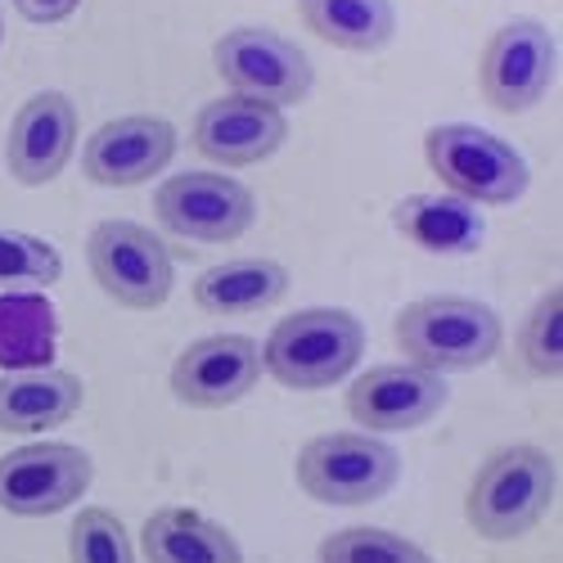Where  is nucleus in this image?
I'll list each match as a JSON object with an SVG mask.
<instances>
[{"label":"nucleus","mask_w":563,"mask_h":563,"mask_svg":"<svg viewBox=\"0 0 563 563\" xmlns=\"http://www.w3.org/2000/svg\"><path fill=\"white\" fill-rule=\"evenodd\" d=\"M559 496V464L541 446H505L478 464L464 496V519L487 541L528 537Z\"/></svg>","instance_id":"nucleus-1"},{"label":"nucleus","mask_w":563,"mask_h":563,"mask_svg":"<svg viewBox=\"0 0 563 563\" xmlns=\"http://www.w3.org/2000/svg\"><path fill=\"white\" fill-rule=\"evenodd\" d=\"M393 334L410 365L433 369V374H464V369L487 365L500 352L505 324L478 298L438 294V298H419L401 307Z\"/></svg>","instance_id":"nucleus-2"},{"label":"nucleus","mask_w":563,"mask_h":563,"mask_svg":"<svg viewBox=\"0 0 563 563\" xmlns=\"http://www.w3.org/2000/svg\"><path fill=\"white\" fill-rule=\"evenodd\" d=\"M365 352V324L343 307H307L275 324L262 343L271 379L298 393H320L347 379Z\"/></svg>","instance_id":"nucleus-3"},{"label":"nucleus","mask_w":563,"mask_h":563,"mask_svg":"<svg viewBox=\"0 0 563 563\" xmlns=\"http://www.w3.org/2000/svg\"><path fill=\"white\" fill-rule=\"evenodd\" d=\"M424 163L446 185V195L478 208H505L528 195V158L474 122H442L424 135Z\"/></svg>","instance_id":"nucleus-4"},{"label":"nucleus","mask_w":563,"mask_h":563,"mask_svg":"<svg viewBox=\"0 0 563 563\" xmlns=\"http://www.w3.org/2000/svg\"><path fill=\"white\" fill-rule=\"evenodd\" d=\"M298 487L320 505H374L401 478V455L379 433H320L298 451Z\"/></svg>","instance_id":"nucleus-5"},{"label":"nucleus","mask_w":563,"mask_h":563,"mask_svg":"<svg viewBox=\"0 0 563 563\" xmlns=\"http://www.w3.org/2000/svg\"><path fill=\"white\" fill-rule=\"evenodd\" d=\"M217 77L225 81L230 96H244L271 109L302 104L311 96L316 68L298 41L271 27H234L212 45Z\"/></svg>","instance_id":"nucleus-6"},{"label":"nucleus","mask_w":563,"mask_h":563,"mask_svg":"<svg viewBox=\"0 0 563 563\" xmlns=\"http://www.w3.org/2000/svg\"><path fill=\"white\" fill-rule=\"evenodd\" d=\"M86 266L96 275V285L131 311H154L172 298L176 271L172 253L154 230L135 225V221H100L86 240Z\"/></svg>","instance_id":"nucleus-7"},{"label":"nucleus","mask_w":563,"mask_h":563,"mask_svg":"<svg viewBox=\"0 0 563 563\" xmlns=\"http://www.w3.org/2000/svg\"><path fill=\"white\" fill-rule=\"evenodd\" d=\"M559 77V41L537 19H514L492 32L478 59V90L500 113L537 109Z\"/></svg>","instance_id":"nucleus-8"},{"label":"nucleus","mask_w":563,"mask_h":563,"mask_svg":"<svg viewBox=\"0 0 563 563\" xmlns=\"http://www.w3.org/2000/svg\"><path fill=\"white\" fill-rule=\"evenodd\" d=\"M158 221L190 244H234L257 221V199L244 180L221 172H180L154 190Z\"/></svg>","instance_id":"nucleus-9"},{"label":"nucleus","mask_w":563,"mask_h":563,"mask_svg":"<svg viewBox=\"0 0 563 563\" xmlns=\"http://www.w3.org/2000/svg\"><path fill=\"white\" fill-rule=\"evenodd\" d=\"M96 478V460L73 442H32L0 455V509L19 519H45L77 505Z\"/></svg>","instance_id":"nucleus-10"},{"label":"nucleus","mask_w":563,"mask_h":563,"mask_svg":"<svg viewBox=\"0 0 563 563\" xmlns=\"http://www.w3.org/2000/svg\"><path fill=\"white\" fill-rule=\"evenodd\" d=\"M446 379L410 361H388L365 369L347 388V415L361 433H410L424 429L446 406Z\"/></svg>","instance_id":"nucleus-11"},{"label":"nucleus","mask_w":563,"mask_h":563,"mask_svg":"<svg viewBox=\"0 0 563 563\" xmlns=\"http://www.w3.org/2000/svg\"><path fill=\"white\" fill-rule=\"evenodd\" d=\"M266 374L262 343L249 334H208L195 339L172 365V397L195 410H221L244 401Z\"/></svg>","instance_id":"nucleus-12"},{"label":"nucleus","mask_w":563,"mask_h":563,"mask_svg":"<svg viewBox=\"0 0 563 563\" xmlns=\"http://www.w3.org/2000/svg\"><path fill=\"white\" fill-rule=\"evenodd\" d=\"M77 104L64 90H36L27 104H19L10 135H5V167L19 185L36 190L64 176V167L77 154Z\"/></svg>","instance_id":"nucleus-13"},{"label":"nucleus","mask_w":563,"mask_h":563,"mask_svg":"<svg viewBox=\"0 0 563 563\" xmlns=\"http://www.w3.org/2000/svg\"><path fill=\"white\" fill-rule=\"evenodd\" d=\"M176 154V126L167 118L131 113L118 122H104L81 145V172L86 180L104 185V190H126V185L154 180Z\"/></svg>","instance_id":"nucleus-14"},{"label":"nucleus","mask_w":563,"mask_h":563,"mask_svg":"<svg viewBox=\"0 0 563 563\" xmlns=\"http://www.w3.org/2000/svg\"><path fill=\"white\" fill-rule=\"evenodd\" d=\"M195 150L221 167H253L271 158L289 140V118L285 109H271L244 96H221L208 100L195 113Z\"/></svg>","instance_id":"nucleus-15"},{"label":"nucleus","mask_w":563,"mask_h":563,"mask_svg":"<svg viewBox=\"0 0 563 563\" xmlns=\"http://www.w3.org/2000/svg\"><path fill=\"white\" fill-rule=\"evenodd\" d=\"M86 388L77 374L36 365L0 374V433H45L59 429L81 410Z\"/></svg>","instance_id":"nucleus-16"},{"label":"nucleus","mask_w":563,"mask_h":563,"mask_svg":"<svg viewBox=\"0 0 563 563\" xmlns=\"http://www.w3.org/2000/svg\"><path fill=\"white\" fill-rule=\"evenodd\" d=\"M289 294V271L275 257H230L195 279V307L208 316H257Z\"/></svg>","instance_id":"nucleus-17"},{"label":"nucleus","mask_w":563,"mask_h":563,"mask_svg":"<svg viewBox=\"0 0 563 563\" xmlns=\"http://www.w3.org/2000/svg\"><path fill=\"white\" fill-rule=\"evenodd\" d=\"M140 545L150 563H244V550L230 528L185 505L154 509L140 532Z\"/></svg>","instance_id":"nucleus-18"},{"label":"nucleus","mask_w":563,"mask_h":563,"mask_svg":"<svg viewBox=\"0 0 563 563\" xmlns=\"http://www.w3.org/2000/svg\"><path fill=\"white\" fill-rule=\"evenodd\" d=\"M393 225L424 253H474L487 234L478 203L455 195H410L393 208Z\"/></svg>","instance_id":"nucleus-19"},{"label":"nucleus","mask_w":563,"mask_h":563,"mask_svg":"<svg viewBox=\"0 0 563 563\" xmlns=\"http://www.w3.org/2000/svg\"><path fill=\"white\" fill-rule=\"evenodd\" d=\"M298 14L307 32L339 51L374 55L397 36V10L393 0H298Z\"/></svg>","instance_id":"nucleus-20"},{"label":"nucleus","mask_w":563,"mask_h":563,"mask_svg":"<svg viewBox=\"0 0 563 563\" xmlns=\"http://www.w3.org/2000/svg\"><path fill=\"white\" fill-rule=\"evenodd\" d=\"M519 356L537 379H559L563 374V294H559V285H550L532 302L528 320L519 324Z\"/></svg>","instance_id":"nucleus-21"},{"label":"nucleus","mask_w":563,"mask_h":563,"mask_svg":"<svg viewBox=\"0 0 563 563\" xmlns=\"http://www.w3.org/2000/svg\"><path fill=\"white\" fill-rule=\"evenodd\" d=\"M320 563H433V554L388 528H343L320 541Z\"/></svg>","instance_id":"nucleus-22"},{"label":"nucleus","mask_w":563,"mask_h":563,"mask_svg":"<svg viewBox=\"0 0 563 563\" xmlns=\"http://www.w3.org/2000/svg\"><path fill=\"white\" fill-rule=\"evenodd\" d=\"M59 279H64V257L51 240L0 225V289H10V285L51 289Z\"/></svg>","instance_id":"nucleus-23"},{"label":"nucleus","mask_w":563,"mask_h":563,"mask_svg":"<svg viewBox=\"0 0 563 563\" xmlns=\"http://www.w3.org/2000/svg\"><path fill=\"white\" fill-rule=\"evenodd\" d=\"M68 554H73V563H135V545H131L122 519L100 505H86L73 519Z\"/></svg>","instance_id":"nucleus-24"},{"label":"nucleus","mask_w":563,"mask_h":563,"mask_svg":"<svg viewBox=\"0 0 563 563\" xmlns=\"http://www.w3.org/2000/svg\"><path fill=\"white\" fill-rule=\"evenodd\" d=\"M81 0H14V10L27 23H64L68 14H77Z\"/></svg>","instance_id":"nucleus-25"}]
</instances>
